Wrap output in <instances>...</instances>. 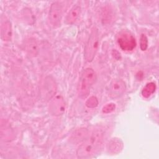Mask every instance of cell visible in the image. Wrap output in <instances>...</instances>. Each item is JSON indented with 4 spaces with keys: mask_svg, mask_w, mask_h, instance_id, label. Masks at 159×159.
<instances>
[{
    "mask_svg": "<svg viewBox=\"0 0 159 159\" xmlns=\"http://www.w3.org/2000/svg\"><path fill=\"white\" fill-rule=\"evenodd\" d=\"M99 46V33L98 29L94 27L89 35L84 48V57L87 61L93 60Z\"/></svg>",
    "mask_w": 159,
    "mask_h": 159,
    "instance_id": "cell-3",
    "label": "cell"
},
{
    "mask_svg": "<svg viewBox=\"0 0 159 159\" xmlns=\"http://www.w3.org/2000/svg\"><path fill=\"white\" fill-rule=\"evenodd\" d=\"M140 48L142 50H145L148 46V40L147 37L145 35L142 34L140 36Z\"/></svg>",
    "mask_w": 159,
    "mask_h": 159,
    "instance_id": "cell-15",
    "label": "cell"
},
{
    "mask_svg": "<svg viewBox=\"0 0 159 159\" xmlns=\"http://www.w3.org/2000/svg\"><path fill=\"white\" fill-rule=\"evenodd\" d=\"M108 151L112 154H117L119 153L123 147V143L120 139H113L109 143Z\"/></svg>",
    "mask_w": 159,
    "mask_h": 159,
    "instance_id": "cell-11",
    "label": "cell"
},
{
    "mask_svg": "<svg viewBox=\"0 0 159 159\" xmlns=\"http://www.w3.org/2000/svg\"><path fill=\"white\" fill-rule=\"evenodd\" d=\"M88 131L85 128H80L73 132L71 135V139L74 142H79L83 141L88 136Z\"/></svg>",
    "mask_w": 159,
    "mask_h": 159,
    "instance_id": "cell-12",
    "label": "cell"
},
{
    "mask_svg": "<svg viewBox=\"0 0 159 159\" xmlns=\"http://www.w3.org/2000/svg\"><path fill=\"white\" fill-rule=\"evenodd\" d=\"M125 82L121 79L113 80L109 85V96L112 99L121 97L125 91Z\"/></svg>",
    "mask_w": 159,
    "mask_h": 159,
    "instance_id": "cell-7",
    "label": "cell"
},
{
    "mask_svg": "<svg viewBox=\"0 0 159 159\" xmlns=\"http://www.w3.org/2000/svg\"><path fill=\"white\" fill-rule=\"evenodd\" d=\"M98 100L95 96H91L86 102V106L89 108H93L98 106Z\"/></svg>",
    "mask_w": 159,
    "mask_h": 159,
    "instance_id": "cell-14",
    "label": "cell"
},
{
    "mask_svg": "<svg viewBox=\"0 0 159 159\" xmlns=\"http://www.w3.org/2000/svg\"><path fill=\"white\" fill-rule=\"evenodd\" d=\"M25 49L29 55L35 57L39 52V43L35 38H29L25 42Z\"/></svg>",
    "mask_w": 159,
    "mask_h": 159,
    "instance_id": "cell-8",
    "label": "cell"
},
{
    "mask_svg": "<svg viewBox=\"0 0 159 159\" xmlns=\"http://www.w3.org/2000/svg\"><path fill=\"white\" fill-rule=\"evenodd\" d=\"M81 12V7L79 5H75L69 11L68 13L65 22L67 24H73L74 23L78 17L80 16Z\"/></svg>",
    "mask_w": 159,
    "mask_h": 159,
    "instance_id": "cell-10",
    "label": "cell"
},
{
    "mask_svg": "<svg viewBox=\"0 0 159 159\" xmlns=\"http://www.w3.org/2000/svg\"><path fill=\"white\" fill-rule=\"evenodd\" d=\"M96 78V73L93 68H87L83 71L78 86V93L80 97L85 98L89 94L90 88L95 82Z\"/></svg>",
    "mask_w": 159,
    "mask_h": 159,
    "instance_id": "cell-2",
    "label": "cell"
},
{
    "mask_svg": "<svg viewBox=\"0 0 159 159\" xmlns=\"http://www.w3.org/2000/svg\"><path fill=\"white\" fill-rule=\"evenodd\" d=\"M102 140V131L99 129L93 130L78 148L76 151L78 158H88L93 157L101 148Z\"/></svg>",
    "mask_w": 159,
    "mask_h": 159,
    "instance_id": "cell-1",
    "label": "cell"
},
{
    "mask_svg": "<svg viewBox=\"0 0 159 159\" xmlns=\"http://www.w3.org/2000/svg\"><path fill=\"white\" fill-rule=\"evenodd\" d=\"M156 86L154 83H149L146 84V86L143 88L142 91V94L145 98H148L151 96L155 90Z\"/></svg>",
    "mask_w": 159,
    "mask_h": 159,
    "instance_id": "cell-13",
    "label": "cell"
},
{
    "mask_svg": "<svg viewBox=\"0 0 159 159\" xmlns=\"http://www.w3.org/2000/svg\"><path fill=\"white\" fill-rule=\"evenodd\" d=\"M117 42L120 48L125 51H131L134 50L137 45L135 37L127 31L121 32L119 34Z\"/></svg>",
    "mask_w": 159,
    "mask_h": 159,
    "instance_id": "cell-4",
    "label": "cell"
},
{
    "mask_svg": "<svg viewBox=\"0 0 159 159\" xmlns=\"http://www.w3.org/2000/svg\"><path fill=\"white\" fill-rule=\"evenodd\" d=\"M62 17V6L58 2H55L52 4L50 11L48 19L50 24L53 27H58L60 25Z\"/></svg>",
    "mask_w": 159,
    "mask_h": 159,
    "instance_id": "cell-5",
    "label": "cell"
},
{
    "mask_svg": "<svg viewBox=\"0 0 159 159\" xmlns=\"http://www.w3.org/2000/svg\"><path fill=\"white\" fill-rule=\"evenodd\" d=\"M1 38L4 41L11 40L12 35V29L11 23L8 21H4L1 27Z\"/></svg>",
    "mask_w": 159,
    "mask_h": 159,
    "instance_id": "cell-9",
    "label": "cell"
},
{
    "mask_svg": "<svg viewBox=\"0 0 159 159\" xmlns=\"http://www.w3.org/2000/svg\"><path fill=\"white\" fill-rule=\"evenodd\" d=\"M65 102L61 96H57L50 100L48 109L51 114L57 116L62 115L65 112Z\"/></svg>",
    "mask_w": 159,
    "mask_h": 159,
    "instance_id": "cell-6",
    "label": "cell"
},
{
    "mask_svg": "<svg viewBox=\"0 0 159 159\" xmlns=\"http://www.w3.org/2000/svg\"><path fill=\"white\" fill-rule=\"evenodd\" d=\"M115 109H116V104L114 103H109L103 107L102 112L104 113L108 114L114 111Z\"/></svg>",
    "mask_w": 159,
    "mask_h": 159,
    "instance_id": "cell-16",
    "label": "cell"
}]
</instances>
